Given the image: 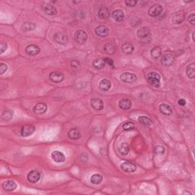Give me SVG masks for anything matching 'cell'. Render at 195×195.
<instances>
[{"label":"cell","mask_w":195,"mask_h":195,"mask_svg":"<svg viewBox=\"0 0 195 195\" xmlns=\"http://www.w3.org/2000/svg\"><path fill=\"white\" fill-rule=\"evenodd\" d=\"M12 117H13V111L9 110V109L5 110L2 114V118L4 121H9V120L12 119Z\"/></svg>","instance_id":"1f68e13d"},{"label":"cell","mask_w":195,"mask_h":195,"mask_svg":"<svg viewBox=\"0 0 195 195\" xmlns=\"http://www.w3.org/2000/svg\"><path fill=\"white\" fill-rule=\"evenodd\" d=\"M183 194H188L191 195V193H190V192H183Z\"/></svg>","instance_id":"bcb514c9"},{"label":"cell","mask_w":195,"mask_h":195,"mask_svg":"<svg viewBox=\"0 0 195 195\" xmlns=\"http://www.w3.org/2000/svg\"><path fill=\"white\" fill-rule=\"evenodd\" d=\"M120 78H121V79L123 82H127V83H132V82H135L137 79L136 75L130 73H123V74L121 75Z\"/></svg>","instance_id":"8992f818"},{"label":"cell","mask_w":195,"mask_h":195,"mask_svg":"<svg viewBox=\"0 0 195 195\" xmlns=\"http://www.w3.org/2000/svg\"><path fill=\"white\" fill-rule=\"evenodd\" d=\"M119 107L123 110H128L132 107V102L130 100L127 99V98H124V99L120 100L119 101Z\"/></svg>","instance_id":"44dd1931"},{"label":"cell","mask_w":195,"mask_h":195,"mask_svg":"<svg viewBox=\"0 0 195 195\" xmlns=\"http://www.w3.org/2000/svg\"><path fill=\"white\" fill-rule=\"evenodd\" d=\"M104 61H105V63H107L110 67H114V62L111 59H110V58H105Z\"/></svg>","instance_id":"7bdbcfd3"},{"label":"cell","mask_w":195,"mask_h":195,"mask_svg":"<svg viewBox=\"0 0 195 195\" xmlns=\"http://www.w3.org/2000/svg\"><path fill=\"white\" fill-rule=\"evenodd\" d=\"M53 40L55 42L62 45H66L68 43V36L64 33H56L53 35Z\"/></svg>","instance_id":"3957f363"},{"label":"cell","mask_w":195,"mask_h":195,"mask_svg":"<svg viewBox=\"0 0 195 195\" xmlns=\"http://www.w3.org/2000/svg\"><path fill=\"white\" fill-rule=\"evenodd\" d=\"M104 49L107 53H110V54L114 53L115 52V50H116L114 46L112 44H110V43H108V44H105L104 47Z\"/></svg>","instance_id":"e575fe53"},{"label":"cell","mask_w":195,"mask_h":195,"mask_svg":"<svg viewBox=\"0 0 195 195\" xmlns=\"http://www.w3.org/2000/svg\"><path fill=\"white\" fill-rule=\"evenodd\" d=\"M122 51L124 52L125 54H130V53H133L134 51V46L132 44H130V43H125L124 44H123L122 47Z\"/></svg>","instance_id":"603a6c76"},{"label":"cell","mask_w":195,"mask_h":195,"mask_svg":"<svg viewBox=\"0 0 195 195\" xmlns=\"http://www.w3.org/2000/svg\"><path fill=\"white\" fill-rule=\"evenodd\" d=\"M174 56L171 53H166V54L163 55L161 59V63L163 66H165V67H169L174 62Z\"/></svg>","instance_id":"9c48e42d"},{"label":"cell","mask_w":195,"mask_h":195,"mask_svg":"<svg viewBox=\"0 0 195 195\" xmlns=\"http://www.w3.org/2000/svg\"><path fill=\"white\" fill-rule=\"evenodd\" d=\"M112 17L116 21H122L124 18V12L121 9H117L112 12Z\"/></svg>","instance_id":"ffe728a7"},{"label":"cell","mask_w":195,"mask_h":195,"mask_svg":"<svg viewBox=\"0 0 195 195\" xmlns=\"http://www.w3.org/2000/svg\"><path fill=\"white\" fill-rule=\"evenodd\" d=\"M41 51V49L38 46L34 45V44H30L27 46L25 49V52L27 55L30 56H35V55L38 54Z\"/></svg>","instance_id":"8fae6325"},{"label":"cell","mask_w":195,"mask_h":195,"mask_svg":"<svg viewBox=\"0 0 195 195\" xmlns=\"http://www.w3.org/2000/svg\"><path fill=\"white\" fill-rule=\"evenodd\" d=\"M74 38L78 44H83L87 41L88 36H87V34L85 33V31L82 30H79L75 33Z\"/></svg>","instance_id":"7a4b0ae2"},{"label":"cell","mask_w":195,"mask_h":195,"mask_svg":"<svg viewBox=\"0 0 195 195\" xmlns=\"http://www.w3.org/2000/svg\"><path fill=\"white\" fill-rule=\"evenodd\" d=\"M98 15L99 17V18L101 19H106L109 17L110 15V12H109L108 9L105 7H101V9H99L98 12Z\"/></svg>","instance_id":"cb8c5ba5"},{"label":"cell","mask_w":195,"mask_h":195,"mask_svg":"<svg viewBox=\"0 0 195 195\" xmlns=\"http://www.w3.org/2000/svg\"><path fill=\"white\" fill-rule=\"evenodd\" d=\"M47 110V104L44 103H38L34 107V112L37 114H42L45 113Z\"/></svg>","instance_id":"5bb4252c"},{"label":"cell","mask_w":195,"mask_h":195,"mask_svg":"<svg viewBox=\"0 0 195 195\" xmlns=\"http://www.w3.org/2000/svg\"><path fill=\"white\" fill-rule=\"evenodd\" d=\"M154 152L156 154L162 155L165 153V148H164L162 146H156V148H155Z\"/></svg>","instance_id":"8d00e7d4"},{"label":"cell","mask_w":195,"mask_h":195,"mask_svg":"<svg viewBox=\"0 0 195 195\" xmlns=\"http://www.w3.org/2000/svg\"><path fill=\"white\" fill-rule=\"evenodd\" d=\"M63 75L61 73H59V72H53V73H51L50 74V79L53 82H55V83L61 82L63 80Z\"/></svg>","instance_id":"4fadbf2b"},{"label":"cell","mask_w":195,"mask_h":195,"mask_svg":"<svg viewBox=\"0 0 195 195\" xmlns=\"http://www.w3.org/2000/svg\"><path fill=\"white\" fill-rule=\"evenodd\" d=\"M136 3H137V1H131V0H129V1H125V4L127 5V6H130V7H133V6H135L136 5Z\"/></svg>","instance_id":"60d3db41"},{"label":"cell","mask_w":195,"mask_h":195,"mask_svg":"<svg viewBox=\"0 0 195 195\" xmlns=\"http://www.w3.org/2000/svg\"><path fill=\"white\" fill-rule=\"evenodd\" d=\"M150 34V30L147 27H143L137 31V35L141 39H146L149 38Z\"/></svg>","instance_id":"2e32d148"},{"label":"cell","mask_w":195,"mask_h":195,"mask_svg":"<svg viewBox=\"0 0 195 195\" xmlns=\"http://www.w3.org/2000/svg\"><path fill=\"white\" fill-rule=\"evenodd\" d=\"M121 168L125 172H133L136 171V166L134 163L130 162H124L121 164Z\"/></svg>","instance_id":"52a82bcc"},{"label":"cell","mask_w":195,"mask_h":195,"mask_svg":"<svg viewBox=\"0 0 195 195\" xmlns=\"http://www.w3.org/2000/svg\"><path fill=\"white\" fill-rule=\"evenodd\" d=\"M91 105L94 109L97 110H102L104 107V103L101 99L97 98H93L91 100Z\"/></svg>","instance_id":"9a60e30c"},{"label":"cell","mask_w":195,"mask_h":195,"mask_svg":"<svg viewBox=\"0 0 195 195\" xmlns=\"http://www.w3.org/2000/svg\"><path fill=\"white\" fill-rule=\"evenodd\" d=\"M160 75L156 72H153L148 74L149 83L156 88H159L160 86Z\"/></svg>","instance_id":"6da1fadb"},{"label":"cell","mask_w":195,"mask_h":195,"mask_svg":"<svg viewBox=\"0 0 195 195\" xmlns=\"http://www.w3.org/2000/svg\"><path fill=\"white\" fill-rule=\"evenodd\" d=\"M178 103H179V104L180 106H185V104H186V101L185 99H183V98H182V99L179 100Z\"/></svg>","instance_id":"ee69618b"},{"label":"cell","mask_w":195,"mask_h":195,"mask_svg":"<svg viewBox=\"0 0 195 195\" xmlns=\"http://www.w3.org/2000/svg\"><path fill=\"white\" fill-rule=\"evenodd\" d=\"M35 131V127L31 124H26L23 126L21 129V136L26 137L33 134L34 132Z\"/></svg>","instance_id":"277c9868"},{"label":"cell","mask_w":195,"mask_h":195,"mask_svg":"<svg viewBox=\"0 0 195 195\" xmlns=\"http://www.w3.org/2000/svg\"><path fill=\"white\" fill-rule=\"evenodd\" d=\"M68 136L71 139H79L81 137V133L78 129H71L69 131Z\"/></svg>","instance_id":"484cf974"},{"label":"cell","mask_w":195,"mask_h":195,"mask_svg":"<svg viewBox=\"0 0 195 195\" xmlns=\"http://www.w3.org/2000/svg\"><path fill=\"white\" fill-rule=\"evenodd\" d=\"M27 180L31 183H37L41 179V174L38 171L34 170V171L30 172L27 175Z\"/></svg>","instance_id":"30bf717a"},{"label":"cell","mask_w":195,"mask_h":195,"mask_svg":"<svg viewBox=\"0 0 195 195\" xmlns=\"http://www.w3.org/2000/svg\"><path fill=\"white\" fill-rule=\"evenodd\" d=\"M71 67L73 68H78L80 67V63L77 60H73L71 62Z\"/></svg>","instance_id":"b9f144b4"},{"label":"cell","mask_w":195,"mask_h":195,"mask_svg":"<svg viewBox=\"0 0 195 195\" xmlns=\"http://www.w3.org/2000/svg\"><path fill=\"white\" fill-rule=\"evenodd\" d=\"M36 28V24L32 22H24L21 25V29L24 31H31Z\"/></svg>","instance_id":"f546056e"},{"label":"cell","mask_w":195,"mask_h":195,"mask_svg":"<svg viewBox=\"0 0 195 195\" xmlns=\"http://www.w3.org/2000/svg\"><path fill=\"white\" fill-rule=\"evenodd\" d=\"M7 69H8V67L6 64L3 63H0V73H1V74H3V73L7 70Z\"/></svg>","instance_id":"74e56055"},{"label":"cell","mask_w":195,"mask_h":195,"mask_svg":"<svg viewBox=\"0 0 195 195\" xmlns=\"http://www.w3.org/2000/svg\"><path fill=\"white\" fill-rule=\"evenodd\" d=\"M43 10L47 15H55L57 13V10L53 5L50 4H46L43 6Z\"/></svg>","instance_id":"e0dca14e"},{"label":"cell","mask_w":195,"mask_h":195,"mask_svg":"<svg viewBox=\"0 0 195 195\" xmlns=\"http://www.w3.org/2000/svg\"><path fill=\"white\" fill-rule=\"evenodd\" d=\"M7 44H5V43H1L0 44V53H3L6 50V49H7Z\"/></svg>","instance_id":"f35d334b"},{"label":"cell","mask_w":195,"mask_h":195,"mask_svg":"<svg viewBox=\"0 0 195 195\" xmlns=\"http://www.w3.org/2000/svg\"><path fill=\"white\" fill-rule=\"evenodd\" d=\"M187 76L189 79H193L195 76V66L194 63L190 64L189 66H188L186 70Z\"/></svg>","instance_id":"83f0119b"},{"label":"cell","mask_w":195,"mask_h":195,"mask_svg":"<svg viewBox=\"0 0 195 195\" xmlns=\"http://www.w3.org/2000/svg\"><path fill=\"white\" fill-rule=\"evenodd\" d=\"M194 32H193V33H192V38H193V41H195V39H194Z\"/></svg>","instance_id":"f6af8a7d"},{"label":"cell","mask_w":195,"mask_h":195,"mask_svg":"<svg viewBox=\"0 0 195 195\" xmlns=\"http://www.w3.org/2000/svg\"><path fill=\"white\" fill-rule=\"evenodd\" d=\"M2 188L5 191H13L17 188V185L13 181H6L2 184Z\"/></svg>","instance_id":"ac0fdd59"},{"label":"cell","mask_w":195,"mask_h":195,"mask_svg":"<svg viewBox=\"0 0 195 195\" xmlns=\"http://www.w3.org/2000/svg\"><path fill=\"white\" fill-rule=\"evenodd\" d=\"M104 66H105V61H104V59H102V58H98L93 61V67L98 70H101L104 68Z\"/></svg>","instance_id":"4316f807"},{"label":"cell","mask_w":195,"mask_h":195,"mask_svg":"<svg viewBox=\"0 0 195 195\" xmlns=\"http://www.w3.org/2000/svg\"><path fill=\"white\" fill-rule=\"evenodd\" d=\"M162 12V7L160 5H154L149 9L148 13L151 17H158Z\"/></svg>","instance_id":"5b68a950"},{"label":"cell","mask_w":195,"mask_h":195,"mask_svg":"<svg viewBox=\"0 0 195 195\" xmlns=\"http://www.w3.org/2000/svg\"><path fill=\"white\" fill-rule=\"evenodd\" d=\"M111 87V82L107 79H102L99 82V88L102 91H108Z\"/></svg>","instance_id":"d4e9b609"},{"label":"cell","mask_w":195,"mask_h":195,"mask_svg":"<svg viewBox=\"0 0 195 195\" xmlns=\"http://www.w3.org/2000/svg\"><path fill=\"white\" fill-rule=\"evenodd\" d=\"M102 176L99 174H94L93 175H92L91 177V182L94 185H99L101 182H102Z\"/></svg>","instance_id":"836d02e7"},{"label":"cell","mask_w":195,"mask_h":195,"mask_svg":"<svg viewBox=\"0 0 195 195\" xmlns=\"http://www.w3.org/2000/svg\"><path fill=\"white\" fill-rule=\"evenodd\" d=\"M134 127H135L134 124L132 122H130V121H128V122H126L125 124L123 125V129H124V130H133V129H134Z\"/></svg>","instance_id":"d590c367"},{"label":"cell","mask_w":195,"mask_h":195,"mask_svg":"<svg viewBox=\"0 0 195 195\" xmlns=\"http://www.w3.org/2000/svg\"><path fill=\"white\" fill-rule=\"evenodd\" d=\"M119 152L122 156H127L130 152V147L127 143H123L119 146Z\"/></svg>","instance_id":"f1b7e54d"},{"label":"cell","mask_w":195,"mask_h":195,"mask_svg":"<svg viewBox=\"0 0 195 195\" xmlns=\"http://www.w3.org/2000/svg\"><path fill=\"white\" fill-rule=\"evenodd\" d=\"M184 18H185V13H184V12H182V11H180V12H179L178 13H176L175 15H174V17H173V23L175 24H180V23H182V21H184V19H185Z\"/></svg>","instance_id":"7402d4cb"},{"label":"cell","mask_w":195,"mask_h":195,"mask_svg":"<svg viewBox=\"0 0 195 195\" xmlns=\"http://www.w3.org/2000/svg\"><path fill=\"white\" fill-rule=\"evenodd\" d=\"M150 54H151V56L153 58L158 59L162 55V50H161L160 47H156L153 49H152L151 51H150Z\"/></svg>","instance_id":"4dcf8cb0"},{"label":"cell","mask_w":195,"mask_h":195,"mask_svg":"<svg viewBox=\"0 0 195 195\" xmlns=\"http://www.w3.org/2000/svg\"><path fill=\"white\" fill-rule=\"evenodd\" d=\"M159 110L164 115L170 116V115L172 114V109L169 105L166 104H161L159 105Z\"/></svg>","instance_id":"d6986e66"},{"label":"cell","mask_w":195,"mask_h":195,"mask_svg":"<svg viewBox=\"0 0 195 195\" xmlns=\"http://www.w3.org/2000/svg\"><path fill=\"white\" fill-rule=\"evenodd\" d=\"M194 20H195V14L194 12H192L191 14H190L189 15V17H188V21H189V22L191 23V24H193L194 25Z\"/></svg>","instance_id":"ab89813d"},{"label":"cell","mask_w":195,"mask_h":195,"mask_svg":"<svg viewBox=\"0 0 195 195\" xmlns=\"http://www.w3.org/2000/svg\"><path fill=\"white\" fill-rule=\"evenodd\" d=\"M51 157L53 159V160L54 162H57V163H61V162H63L66 160L65 155L60 151H53L51 153Z\"/></svg>","instance_id":"ba28073f"},{"label":"cell","mask_w":195,"mask_h":195,"mask_svg":"<svg viewBox=\"0 0 195 195\" xmlns=\"http://www.w3.org/2000/svg\"><path fill=\"white\" fill-rule=\"evenodd\" d=\"M96 34L98 36L101 37V38H104L107 36L109 33V29L107 26L105 25H99L96 28Z\"/></svg>","instance_id":"7c38bea8"},{"label":"cell","mask_w":195,"mask_h":195,"mask_svg":"<svg viewBox=\"0 0 195 195\" xmlns=\"http://www.w3.org/2000/svg\"><path fill=\"white\" fill-rule=\"evenodd\" d=\"M138 121H139V123H141L142 124L145 126H151L152 124H153V121H152L150 118L147 117L145 116H140L139 118H138Z\"/></svg>","instance_id":"d6a6232c"}]
</instances>
